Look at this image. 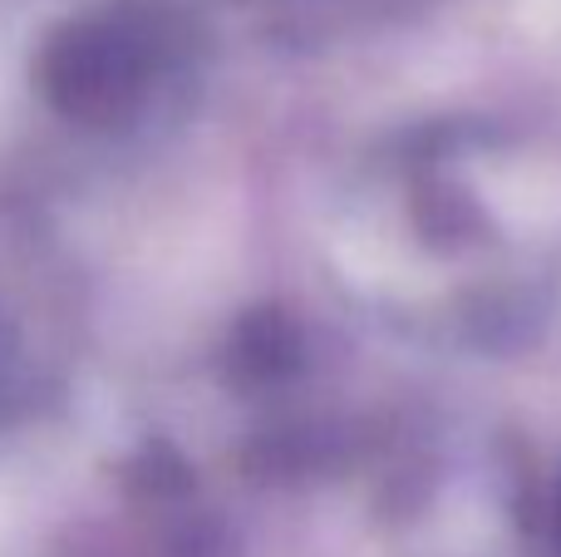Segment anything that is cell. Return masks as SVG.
<instances>
[{"label":"cell","mask_w":561,"mask_h":557,"mask_svg":"<svg viewBox=\"0 0 561 557\" xmlns=\"http://www.w3.org/2000/svg\"><path fill=\"white\" fill-rule=\"evenodd\" d=\"M227 361H232V375L242 385H272L280 375L296 371L300 336L280 311H252V316H242V326H237Z\"/></svg>","instance_id":"cell-2"},{"label":"cell","mask_w":561,"mask_h":557,"mask_svg":"<svg viewBox=\"0 0 561 557\" xmlns=\"http://www.w3.org/2000/svg\"><path fill=\"white\" fill-rule=\"evenodd\" d=\"M128 484H134L138 493H148V499H173V493H183L193 479H187V464L178 459L168 444H148V450L128 464Z\"/></svg>","instance_id":"cell-3"},{"label":"cell","mask_w":561,"mask_h":557,"mask_svg":"<svg viewBox=\"0 0 561 557\" xmlns=\"http://www.w3.org/2000/svg\"><path fill=\"white\" fill-rule=\"evenodd\" d=\"M163 65V39L148 15H84L59 25L35 59V84L59 118L114 128L144 104Z\"/></svg>","instance_id":"cell-1"}]
</instances>
